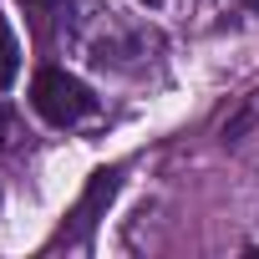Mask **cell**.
I'll return each instance as SVG.
<instances>
[{
  "label": "cell",
  "instance_id": "obj_3",
  "mask_svg": "<svg viewBox=\"0 0 259 259\" xmlns=\"http://www.w3.org/2000/svg\"><path fill=\"white\" fill-rule=\"evenodd\" d=\"M16 76H21V41H16L11 21L0 16V92H6Z\"/></svg>",
  "mask_w": 259,
  "mask_h": 259
},
{
  "label": "cell",
  "instance_id": "obj_4",
  "mask_svg": "<svg viewBox=\"0 0 259 259\" xmlns=\"http://www.w3.org/2000/svg\"><path fill=\"white\" fill-rule=\"evenodd\" d=\"M26 133H21V122H16V112L11 107H0V148H16Z\"/></svg>",
  "mask_w": 259,
  "mask_h": 259
},
{
  "label": "cell",
  "instance_id": "obj_5",
  "mask_svg": "<svg viewBox=\"0 0 259 259\" xmlns=\"http://www.w3.org/2000/svg\"><path fill=\"white\" fill-rule=\"evenodd\" d=\"M31 16H51V11H71V0H21Z\"/></svg>",
  "mask_w": 259,
  "mask_h": 259
},
{
  "label": "cell",
  "instance_id": "obj_2",
  "mask_svg": "<svg viewBox=\"0 0 259 259\" xmlns=\"http://www.w3.org/2000/svg\"><path fill=\"white\" fill-rule=\"evenodd\" d=\"M117 188H122V168H97L92 178H87V188H81V198L61 213V229L46 239V249H87L92 244V229L107 219V203L117 198Z\"/></svg>",
  "mask_w": 259,
  "mask_h": 259
},
{
  "label": "cell",
  "instance_id": "obj_1",
  "mask_svg": "<svg viewBox=\"0 0 259 259\" xmlns=\"http://www.w3.org/2000/svg\"><path fill=\"white\" fill-rule=\"evenodd\" d=\"M31 107H36V117H46L51 127H81V122H92V117L102 112L97 92H92L81 76L61 71V66H41V71L31 76Z\"/></svg>",
  "mask_w": 259,
  "mask_h": 259
},
{
  "label": "cell",
  "instance_id": "obj_6",
  "mask_svg": "<svg viewBox=\"0 0 259 259\" xmlns=\"http://www.w3.org/2000/svg\"><path fill=\"white\" fill-rule=\"evenodd\" d=\"M138 6H163V0H138Z\"/></svg>",
  "mask_w": 259,
  "mask_h": 259
}]
</instances>
